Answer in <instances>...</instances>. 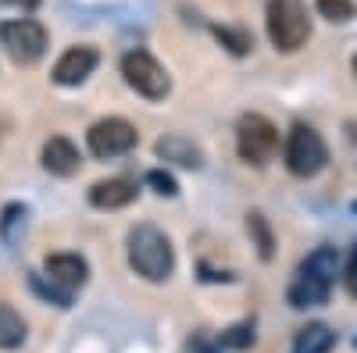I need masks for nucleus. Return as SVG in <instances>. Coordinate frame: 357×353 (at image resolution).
Instances as JSON below:
<instances>
[{
    "label": "nucleus",
    "mask_w": 357,
    "mask_h": 353,
    "mask_svg": "<svg viewBox=\"0 0 357 353\" xmlns=\"http://www.w3.org/2000/svg\"><path fill=\"white\" fill-rule=\"evenodd\" d=\"M129 264L146 282H165L175 268V250L168 235L154 225H139L129 232Z\"/></svg>",
    "instance_id": "obj_1"
},
{
    "label": "nucleus",
    "mask_w": 357,
    "mask_h": 353,
    "mask_svg": "<svg viewBox=\"0 0 357 353\" xmlns=\"http://www.w3.org/2000/svg\"><path fill=\"white\" fill-rule=\"evenodd\" d=\"M268 40L279 54H293L311 40V18L304 0H268Z\"/></svg>",
    "instance_id": "obj_2"
},
{
    "label": "nucleus",
    "mask_w": 357,
    "mask_h": 353,
    "mask_svg": "<svg viewBox=\"0 0 357 353\" xmlns=\"http://www.w3.org/2000/svg\"><path fill=\"white\" fill-rule=\"evenodd\" d=\"M325 164H329V146L318 136V129L296 122L286 136V168L296 179H311V175H318Z\"/></svg>",
    "instance_id": "obj_3"
},
{
    "label": "nucleus",
    "mask_w": 357,
    "mask_h": 353,
    "mask_svg": "<svg viewBox=\"0 0 357 353\" xmlns=\"http://www.w3.org/2000/svg\"><path fill=\"white\" fill-rule=\"evenodd\" d=\"M236 150L254 168H264L279 154V129L264 114H243L236 125Z\"/></svg>",
    "instance_id": "obj_4"
},
{
    "label": "nucleus",
    "mask_w": 357,
    "mask_h": 353,
    "mask_svg": "<svg viewBox=\"0 0 357 353\" xmlns=\"http://www.w3.org/2000/svg\"><path fill=\"white\" fill-rule=\"evenodd\" d=\"M122 75L126 82L132 86V90L146 100H165L168 90H172V79L165 72V65L158 61V57H151L146 50H129L122 57Z\"/></svg>",
    "instance_id": "obj_5"
},
{
    "label": "nucleus",
    "mask_w": 357,
    "mask_h": 353,
    "mask_svg": "<svg viewBox=\"0 0 357 353\" xmlns=\"http://www.w3.org/2000/svg\"><path fill=\"white\" fill-rule=\"evenodd\" d=\"M0 43L11 54V61L36 65L47 50V33L33 18H15V22H0Z\"/></svg>",
    "instance_id": "obj_6"
},
{
    "label": "nucleus",
    "mask_w": 357,
    "mask_h": 353,
    "mask_svg": "<svg viewBox=\"0 0 357 353\" xmlns=\"http://www.w3.org/2000/svg\"><path fill=\"white\" fill-rule=\"evenodd\" d=\"M86 143H89V154L107 161V157H118V154H129L139 143V132H136V125L126 122V118H100V122L86 132Z\"/></svg>",
    "instance_id": "obj_7"
},
{
    "label": "nucleus",
    "mask_w": 357,
    "mask_h": 353,
    "mask_svg": "<svg viewBox=\"0 0 357 353\" xmlns=\"http://www.w3.org/2000/svg\"><path fill=\"white\" fill-rule=\"evenodd\" d=\"M97 61L100 57H97L93 47H72V50L61 54V61L54 65V82L57 86H79V82H86L89 75H93Z\"/></svg>",
    "instance_id": "obj_8"
},
{
    "label": "nucleus",
    "mask_w": 357,
    "mask_h": 353,
    "mask_svg": "<svg viewBox=\"0 0 357 353\" xmlns=\"http://www.w3.org/2000/svg\"><path fill=\"white\" fill-rule=\"evenodd\" d=\"M47 279L72 292V289L86 285L89 268H86V260L79 253H54V257H47Z\"/></svg>",
    "instance_id": "obj_9"
},
{
    "label": "nucleus",
    "mask_w": 357,
    "mask_h": 353,
    "mask_svg": "<svg viewBox=\"0 0 357 353\" xmlns=\"http://www.w3.org/2000/svg\"><path fill=\"white\" fill-rule=\"evenodd\" d=\"M329 282H321L307 272H296V279L289 282V292H286V300L289 307L296 311H307V307H321V304H329Z\"/></svg>",
    "instance_id": "obj_10"
},
{
    "label": "nucleus",
    "mask_w": 357,
    "mask_h": 353,
    "mask_svg": "<svg viewBox=\"0 0 357 353\" xmlns=\"http://www.w3.org/2000/svg\"><path fill=\"white\" fill-rule=\"evenodd\" d=\"M136 182L132 179H104L97 182L93 189H89V203L100 211H118V207H129V203L136 200Z\"/></svg>",
    "instance_id": "obj_11"
},
{
    "label": "nucleus",
    "mask_w": 357,
    "mask_h": 353,
    "mask_svg": "<svg viewBox=\"0 0 357 353\" xmlns=\"http://www.w3.org/2000/svg\"><path fill=\"white\" fill-rule=\"evenodd\" d=\"M158 157L168 161V164H178V168H200L204 164L200 146L193 139H186V136H178V132L158 139Z\"/></svg>",
    "instance_id": "obj_12"
},
{
    "label": "nucleus",
    "mask_w": 357,
    "mask_h": 353,
    "mask_svg": "<svg viewBox=\"0 0 357 353\" xmlns=\"http://www.w3.org/2000/svg\"><path fill=\"white\" fill-rule=\"evenodd\" d=\"M43 168L50 175H75L79 171V150L65 139V136H54L43 146Z\"/></svg>",
    "instance_id": "obj_13"
},
{
    "label": "nucleus",
    "mask_w": 357,
    "mask_h": 353,
    "mask_svg": "<svg viewBox=\"0 0 357 353\" xmlns=\"http://www.w3.org/2000/svg\"><path fill=\"white\" fill-rule=\"evenodd\" d=\"M301 272H307V275H314V279H321V282H336V275H340V250L336 246H318V250H311L307 257H304V264H301Z\"/></svg>",
    "instance_id": "obj_14"
},
{
    "label": "nucleus",
    "mask_w": 357,
    "mask_h": 353,
    "mask_svg": "<svg viewBox=\"0 0 357 353\" xmlns=\"http://www.w3.org/2000/svg\"><path fill=\"white\" fill-rule=\"evenodd\" d=\"M333 346H336V332L329 325H321V321L304 325L293 339V353H329Z\"/></svg>",
    "instance_id": "obj_15"
},
{
    "label": "nucleus",
    "mask_w": 357,
    "mask_h": 353,
    "mask_svg": "<svg viewBox=\"0 0 357 353\" xmlns=\"http://www.w3.org/2000/svg\"><path fill=\"white\" fill-rule=\"evenodd\" d=\"M25 343V321L15 307L0 304V350H15Z\"/></svg>",
    "instance_id": "obj_16"
},
{
    "label": "nucleus",
    "mask_w": 357,
    "mask_h": 353,
    "mask_svg": "<svg viewBox=\"0 0 357 353\" xmlns=\"http://www.w3.org/2000/svg\"><path fill=\"white\" fill-rule=\"evenodd\" d=\"M247 232H250V240L257 246V257L261 260H272L275 257V235H272V225H268L264 214H247Z\"/></svg>",
    "instance_id": "obj_17"
},
{
    "label": "nucleus",
    "mask_w": 357,
    "mask_h": 353,
    "mask_svg": "<svg viewBox=\"0 0 357 353\" xmlns=\"http://www.w3.org/2000/svg\"><path fill=\"white\" fill-rule=\"evenodd\" d=\"M215 36H218V43L229 50V54H236V57H243V54H250V47H254V36L247 33V29H229V25H215Z\"/></svg>",
    "instance_id": "obj_18"
},
{
    "label": "nucleus",
    "mask_w": 357,
    "mask_h": 353,
    "mask_svg": "<svg viewBox=\"0 0 357 353\" xmlns=\"http://www.w3.org/2000/svg\"><path fill=\"white\" fill-rule=\"evenodd\" d=\"M314 8H318L321 18H329L333 25H347V22L357 15L354 0H314Z\"/></svg>",
    "instance_id": "obj_19"
},
{
    "label": "nucleus",
    "mask_w": 357,
    "mask_h": 353,
    "mask_svg": "<svg viewBox=\"0 0 357 353\" xmlns=\"http://www.w3.org/2000/svg\"><path fill=\"white\" fill-rule=\"evenodd\" d=\"M254 325L250 321H243V325H232L229 332H222V346L225 350H247V346H254Z\"/></svg>",
    "instance_id": "obj_20"
},
{
    "label": "nucleus",
    "mask_w": 357,
    "mask_h": 353,
    "mask_svg": "<svg viewBox=\"0 0 357 353\" xmlns=\"http://www.w3.org/2000/svg\"><path fill=\"white\" fill-rule=\"evenodd\" d=\"M33 289L40 292L43 300H54L57 307H68V300H72V292H68V289H61L57 282H43L40 275H33Z\"/></svg>",
    "instance_id": "obj_21"
},
{
    "label": "nucleus",
    "mask_w": 357,
    "mask_h": 353,
    "mask_svg": "<svg viewBox=\"0 0 357 353\" xmlns=\"http://www.w3.org/2000/svg\"><path fill=\"white\" fill-rule=\"evenodd\" d=\"M146 186H154V193H161V196H175V193H178L175 179H172L168 171H161V168H154V171H146Z\"/></svg>",
    "instance_id": "obj_22"
},
{
    "label": "nucleus",
    "mask_w": 357,
    "mask_h": 353,
    "mask_svg": "<svg viewBox=\"0 0 357 353\" xmlns=\"http://www.w3.org/2000/svg\"><path fill=\"white\" fill-rule=\"evenodd\" d=\"M343 285H347V292L357 300V246L350 250V260H347V268H343Z\"/></svg>",
    "instance_id": "obj_23"
},
{
    "label": "nucleus",
    "mask_w": 357,
    "mask_h": 353,
    "mask_svg": "<svg viewBox=\"0 0 357 353\" xmlns=\"http://www.w3.org/2000/svg\"><path fill=\"white\" fill-rule=\"evenodd\" d=\"M18 218H25V207L11 203V207L4 211V235H8V240H15V225H18Z\"/></svg>",
    "instance_id": "obj_24"
},
{
    "label": "nucleus",
    "mask_w": 357,
    "mask_h": 353,
    "mask_svg": "<svg viewBox=\"0 0 357 353\" xmlns=\"http://www.w3.org/2000/svg\"><path fill=\"white\" fill-rule=\"evenodd\" d=\"M0 4H15V8H29V11H33V8H40V0H0Z\"/></svg>",
    "instance_id": "obj_25"
},
{
    "label": "nucleus",
    "mask_w": 357,
    "mask_h": 353,
    "mask_svg": "<svg viewBox=\"0 0 357 353\" xmlns=\"http://www.w3.org/2000/svg\"><path fill=\"white\" fill-rule=\"evenodd\" d=\"M193 353H218V350H215V346H207L204 339H197V343H193Z\"/></svg>",
    "instance_id": "obj_26"
},
{
    "label": "nucleus",
    "mask_w": 357,
    "mask_h": 353,
    "mask_svg": "<svg viewBox=\"0 0 357 353\" xmlns=\"http://www.w3.org/2000/svg\"><path fill=\"white\" fill-rule=\"evenodd\" d=\"M354 75H357V54H354Z\"/></svg>",
    "instance_id": "obj_27"
},
{
    "label": "nucleus",
    "mask_w": 357,
    "mask_h": 353,
    "mask_svg": "<svg viewBox=\"0 0 357 353\" xmlns=\"http://www.w3.org/2000/svg\"><path fill=\"white\" fill-rule=\"evenodd\" d=\"M354 214H357V200H354Z\"/></svg>",
    "instance_id": "obj_28"
}]
</instances>
